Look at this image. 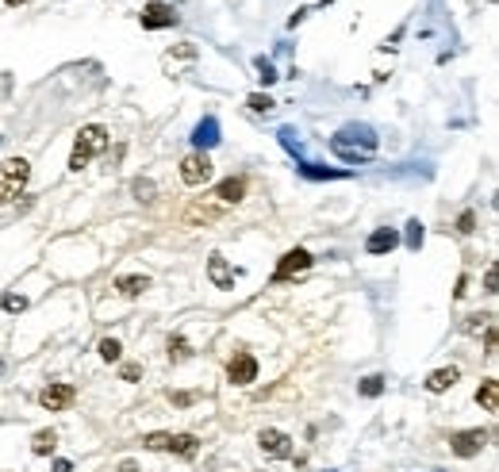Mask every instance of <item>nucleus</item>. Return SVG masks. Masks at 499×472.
Segmentation results:
<instances>
[{"mask_svg":"<svg viewBox=\"0 0 499 472\" xmlns=\"http://www.w3.org/2000/svg\"><path fill=\"white\" fill-rule=\"evenodd\" d=\"M331 146H334V154H338V157H346V161L361 166V161H369V157L376 154V134H373V127H365V123H346L331 139Z\"/></svg>","mask_w":499,"mask_h":472,"instance_id":"nucleus-1","label":"nucleus"},{"mask_svg":"<svg viewBox=\"0 0 499 472\" xmlns=\"http://www.w3.org/2000/svg\"><path fill=\"white\" fill-rule=\"evenodd\" d=\"M108 150V131L100 123H89V127H81L77 131V139H73V154H69V169L73 173H81L85 166H89L96 154H104Z\"/></svg>","mask_w":499,"mask_h":472,"instance_id":"nucleus-2","label":"nucleus"},{"mask_svg":"<svg viewBox=\"0 0 499 472\" xmlns=\"http://www.w3.org/2000/svg\"><path fill=\"white\" fill-rule=\"evenodd\" d=\"M27 177H31V161L27 157H4L0 161V204H12V200L24 196Z\"/></svg>","mask_w":499,"mask_h":472,"instance_id":"nucleus-3","label":"nucleus"},{"mask_svg":"<svg viewBox=\"0 0 499 472\" xmlns=\"http://www.w3.org/2000/svg\"><path fill=\"white\" fill-rule=\"evenodd\" d=\"M211 173H216V166H211V157L204 154V150H192V154L181 161V181L189 184V189H200V184H208Z\"/></svg>","mask_w":499,"mask_h":472,"instance_id":"nucleus-4","label":"nucleus"},{"mask_svg":"<svg viewBox=\"0 0 499 472\" xmlns=\"http://www.w3.org/2000/svg\"><path fill=\"white\" fill-rule=\"evenodd\" d=\"M311 261H315V257L308 254V250H288V254L281 257V261H277V269H273V281L281 284V281H292V277L296 273H304V269H311Z\"/></svg>","mask_w":499,"mask_h":472,"instance_id":"nucleus-5","label":"nucleus"},{"mask_svg":"<svg viewBox=\"0 0 499 472\" xmlns=\"http://www.w3.org/2000/svg\"><path fill=\"white\" fill-rule=\"evenodd\" d=\"M484 446H488V430H480V426H476V430L449 434V449H453L457 457H476Z\"/></svg>","mask_w":499,"mask_h":472,"instance_id":"nucleus-6","label":"nucleus"},{"mask_svg":"<svg viewBox=\"0 0 499 472\" xmlns=\"http://www.w3.org/2000/svg\"><path fill=\"white\" fill-rule=\"evenodd\" d=\"M73 396H77V388L73 384H46V388L39 392V403L46 407V411H66L69 403H73Z\"/></svg>","mask_w":499,"mask_h":472,"instance_id":"nucleus-7","label":"nucleus"},{"mask_svg":"<svg viewBox=\"0 0 499 472\" xmlns=\"http://www.w3.org/2000/svg\"><path fill=\"white\" fill-rule=\"evenodd\" d=\"M227 376H231V384H254L258 381V361H254V353H234L231 365H227Z\"/></svg>","mask_w":499,"mask_h":472,"instance_id":"nucleus-8","label":"nucleus"},{"mask_svg":"<svg viewBox=\"0 0 499 472\" xmlns=\"http://www.w3.org/2000/svg\"><path fill=\"white\" fill-rule=\"evenodd\" d=\"M177 24V12L169 8V4H150V8H142V27L146 31H161V27H173Z\"/></svg>","mask_w":499,"mask_h":472,"instance_id":"nucleus-9","label":"nucleus"},{"mask_svg":"<svg viewBox=\"0 0 499 472\" xmlns=\"http://www.w3.org/2000/svg\"><path fill=\"white\" fill-rule=\"evenodd\" d=\"M396 246H399V231H396V227H376V231L369 234V242H365V250H369L373 257L392 254Z\"/></svg>","mask_w":499,"mask_h":472,"instance_id":"nucleus-10","label":"nucleus"},{"mask_svg":"<svg viewBox=\"0 0 499 472\" xmlns=\"http://www.w3.org/2000/svg\"><path fill=\"white\" fill-rule=\"evenodd\" d=\"M192 142H196V150H204V154H208V150L219 142V119H216V116H204V119H200L196 131H192Z\"/></svg>","mask_w":499,"mask_h":472,"instance_id":"nucleus-11","label":"nucleus"},{"mask_svg":"<svg viewBox=\"0 0 499 472\" xmlns=\"http://www.w3.org/2000/svg\"><path fill=\"white\" fill-rule=\"evenodd\" d=\"M288 442H292V438H288L284 430H261V434H258V446L265 449L269 457H288V453H292Z\"/></svg>","mask_w":499,"mask_h":472,"instance_id":"nucleus-12","label":"nucleus"},{"mask_svg":"<svg viewBox=\"0 0 499 472\" xmlns=\"http://www.w3.org/2000/svg\"><path fill=\"white\" fill-rule=\"evenodd\" d=\"M208 277L216 288H234V269L227 265V257L223 254H211L208 257Z\"/></svg>","mask_w":499,"mask_h":472,"instance_id":"nucleus-13","label":"nucleus"},{"mask_svg":"<svg viewBox=\"0 0 499 472\" xmlns=\"http://www.w3.org/2000/svg\"><path fill=\"white\" fill-rule=\"evenodd\" d=\"M169 453H177V457H184V461H192V457L200 453V442H196V434H169Z\"/></svg>","mask_w":499,"mask_h":472,"instance_id":"nucleus-14","label":"nucleus"},{"mask_svg":"<svg viewBox=\"0 0 499 472\" xmlns=\"http://www.w3.org/2000/svg\"><path fill=\"white\" fill-rule=\"evenodd\" d=\"M457 381H461V373L453 369V365H449V369H434V373L426 376V392H434V396H438V392L453 388Z\"/></svg>","mask_w":499,"mask_h":472,"instance_id":"nucleus-15","label":"nucleus"},{"mask_svg":"<svg viewBox=\"0 0 499 472\" xmlns=\"http://www.w3.org/2000/svg\"><path fill=\"white\" fill-rule=\"evenodd\" d=\"M476 403H480L484 411H499V381L496 376L480 381V388H476Z\"/></svg>","mask_w":499,"mask_h":472,"instance_id":"nucleus-16","label":"nucleus"},{"mask_svg":"<svg viewBox=\"0 0 499 472\" xmlns=\"http://www.w3.org/2000/svg\"><path fill=\"white\" fill-rule=\"evenodd\" d=\"M216 196L223 200V204H238V200L246 196V181H242V177H227V181L216 189Z\"/></svg>","mask_w":499,"mask_h":472,"instance_id":"nucleus-17","label":"nucleus"},{"mask_svg":"<svg viewBox=\"0 0 499 472\" xmlns=\"http://www.w3.org/2000/svg\"><path fill=\"white\" fill-rule=\"evenodd\" d=\"M116 288H119V296H142L150 288V277H119Z\"/></svg>","mask_w":499,"mask_h":472,"instance_id":"nucleus-18","label":"nucleus"},{"mask_svg":"<svg viewBox=\"0 0 499 472\" xmlns=\"http://www.w3.org/2000/svg\"><path fill=\"white\" fill-rule=\"evenodd\" d=\"M54 446H58V434H54V430H39V434H35V442H31V453L35 457H46V453H54Z\"/></svg>","mask_w":499,"mask_h":472,"instance_id":"nucleus-19","label":"nucleus"},{"mask_svg":"<svg viewBox=\"0 0 499 472\" xmlns=\"http://www.w3.org/2000/svg\"><path fill=\"white\" fill-rule=\"evenodd\" d=\"M299 173H304V177H315V181H334V177H346L342 169H319V166H311V161H299Z\"/></svg>","mask_w":499,"mask_h":472,"instance_id":"nucleus-20","label":"nucleus"},{"mask_svg":"<svg viewBox=\"0 0 499 472\" xmlns=\"http://www.w3.org/2000/svg\"><path fill=\"white\" fill-rule=\"evenodd\" d=\"M189 357H192V349H189V342H184L181 334H177V338H169V361L181 365V361H189Z\"/></svg>","mask_w":499,"mask_h":472,"instance_id":"nucleus-21","label":"nucleus"},{"mask_svg":"<svg viewBox=\"0 0 499 472\" xmlns=\"http://www.w3.org/2000/svg\"><path fill=\"white\" fill-rule=\"evenodd\" d=\"M358 392H361L365 399H376V396L384 392V376H365V381L358 384Z\"/></svg>","mask_w":499,"mask_h":472,"instance_id":"nucleus-22","label":"nucleus"},{"mask_svg":"<svg viewBox=\"0 0 499 472\" xmlns=\"http://www.w3.org/2000/svg\"><path fill=\"white\" fill-rule=\"evenodd\" d=\"M246 108L261 116V112H273V100H269L265 92H250V96H246Z\"/></svg>","mask_w":499,"mask_h":472,"instance_id":"nucleus-23","label":"nucleus"},{"mask_svg":"<svg viewBox=\"0 0 499 472\" xmlns=\"http://www.w3.org/2000/svg\"><path fill=\"white\" fill-rule=\"evenodd\" d=\"M0 307H4V311H12V315H19L27 307V296H16V292H4V296H0Z\"/></svg>","mask_w":499,"mask_h":472,"instance_id":"nucleus-24","label":"nucleus"},{"mask_svg":"<svg viewBox=\"0 0 499 472\" xmlns=\"http://www.w3.org/2000/svg\"><path fill=\"white\" fill-rule=\"evenodd\" d=\"M254 66H258V77H261V85H273L277 77H281V73H277V69H273V62H269V58H254Z\"/></svg>","mask_w":499,"mask_h":472,"instance_id":"nucleus-25","label":"nucleus"},{"mask_svg":"<svg viewBox=\"0 0 499 472\" xmlns=\"http://www.w3.org/2000/svg\"><path fill=\"white\" fill-rule=\"evenodd\" d=\"M100 357H104V361H119V357H123V346H119L116 338H104L100 342Z\"/></svg>","mask_w":499,"mask_h":472,"instance_id":"nucleus-26","label":"nucleus"},{"mask_svg":"<svg viewBox=\"0 0 499 472\" xmlns=\"http://www.w3.org/2000/svg\"><path fill=\"white\" fill-rule=\"evenodd\" d=\"M423 223H419V219H411V223H408V250H419V246H423Z\"/></svg>","mask_w":499,"mask_h":472,"instance_id":"nucleus-27","label":"nucleus"},{"mask_svg":"<svg viewBox=\"0 0 499 472\" xmlns=\"http://www.w3.org/2000/svg\"><path fill=\"white\" fill-rule=\"evenodd\" d=\"M469 331H488V326H491V315L488 311H480V315H469Z\"/></svg>","mask_w":499,"mask_h":472,"instance_id":"nucleus-28","label":"nucleus"},{"mask_svg":"<svg viewBox=\"0 0 499 472\" xmlns=\"http://www.w3.org/2000/svg\"><path fill=\"white\" fill-rule=\"evenodd\" d=\"M119 376H123L127 384H134V381H139V376H142V365H139V361H127L123 369H119Z\"/></svg>","mask_w":499,"mask_h":472,"instance_id":"nucleus-29","label":"nucleus"},{"mask_svg":"<svg viewBox=\"0 0 499 472\" xmlns=\"http://www.w3.org/2000/svg\"><path fill=\"white\" fill-rule=\"evenodd\" d=\"M142 446H146V449H166L169 446V434H146V438H142Z\"/></svg>","mask_w":499,"mask_h":472,"instance_id":"nucleus-30","label":"nucleus"},{"mask_svg":"<svg viewBox=\"0 0 499 472\" xmlns=\"http://www.w3.org/2000/svg\"><path fill=\"white\" fill-rule=\"evenodd\" d=\"M457 231H461V234H473V231H476V211H461Z\"/></svg>","mask_w":499,"mask_h":472,"instance_id":"nucleus-31","label":"nucleus"},{"mask_svg":"<svg viewBox=\"0 0 499 472\" xmlns=\"http://www.w3.org/2000/svg\"><path fill=\"white\" fill-rule=\"evenodd\" d=\"M484 292H491V296L499 292V273H496V265H488V273H484Z\"/></svg>","mask_w":499,"mask_h":472,"instance_id":"nucleus-32","label":"nucleus"},{"mask_svg":"<svg viewBox=\"0 0 499 472\" xmlns=\"http://www.w3.org/2000/svg\"><path fill=\"white\" fill-rule=\"evenodd\" d=\"M134 196L139 200H154V181H134Z\"/></svg>","mask_w":499,"mask_h":472,"instance_id":"nucleus-33","label":"nucleus"},{"mask_svg":"<svg viewBox=\"0 0 499 472\" xmlns=\"http://www.w3.org/2000/svg\"><path fill=\"white\" fill-rule=\"evenodd\" d=\"M169 399H173L177 407H189V403H192V399H196V396H192V392H169Z\"/></svg>","mask_w":499,"mask_h":472,"instance_id":"nucleus-34","label":"nucleus"},{"mask_svg":"<svg viewBox=\"0 0 499 472\" xmlns=\"http://www.w3.org/2000/svg\"><path fill=\"white\" fill-rule=\"evenodd\" d=\"M465 292H469V277H461V281H457V288H453V296L461 299V296H465Z\"/></svg>","mask_w":499,"mask_h":472,"instance_id":"nucleus-35","label":"nucleus"},{"mask_svg":"<svg viewBox=\"0 0 499 472\" xmlns=\"http://www.w3.org/2000/svg\"><path fill=\"white\" fill-rule=\"evenodd\" d=\"M54 472H73V464L69 461H54Z\"/></svg>","mask_w":499,"mask_h":472,"instance_id":"nucleus-36","label":"nucleus"},{"mask_svg":"<svg viewBox=\"0 0 499 472\" xmlns=\"http://www.w3.org/2000/svg\"><path fill=\"white\" fill-rule=\"evenodd\" d=\"M119 472H139V464L134 461H119Z\"/></svg>","mask_w":499,"mask_h":472,"instance_id":"nucleus-37","label":"nucleus"},{"mask_svg":"<svg viewBox=\"0 0 499 472\" xmlns=\"http://www.w3.org/2000/svg\"><path fill=\"white\" fill-rule=\"evenodd\" d=\"M4 4H24V0H4Z\"/></svg>","mask_w":499,"mask_h":472,"instance_id":"nucleus-38","label":"nucleus"},{"mask_svg":"<svg viewBox=\"0 0 499 472\" xmlns=\"http://www.w3.org/2000/svg\"><path fill=\"white\" fill-rule=\"evenodd\" d=\"M326 4H331V0H323V8H326Z\"/></svg>","mask_w":499,"mask_h":472,"instance_id":"nucleus-39","label":"nucleus"},{"mask_svg":"<svg viewBox=\"0 0 499 472\" xmlns=\"http://www.w3.org/2000/svg\"><path fill=\"white\" fill-rule=\"evenodd\" d=\"M0 373H4V365H0Z\"/></svg>","mask_w":499,"mask_h":472,"instance_id":"nucleus-40","label":"nucleus"}]
</instances>
